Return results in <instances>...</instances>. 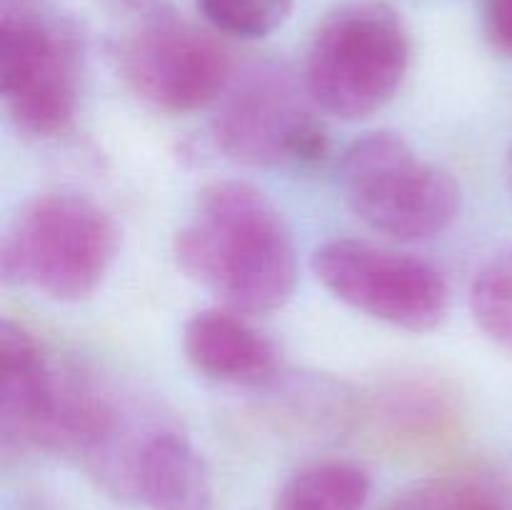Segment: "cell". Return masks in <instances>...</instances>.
I'll return each mask as SVG.
<instances>
[{
	"instance_id": "obj_1",
	"label": "cell",
	"mask_w": 512,
	"mask_h": 510,
	"mask_svg": "<svg viewBox=\"0 0 512 510\" xmlns=\"http://www.w3.org/2000/svg\"><path fill=\"white\" fill-rule=\"evenodd\" d=\"M178 268L218 295L225 308L265 315L298 285V250L273 200L245 180L205 185L193 218L175 233Z\"/></svg>"
},
{
	"instance_id": "obj_3",
	"label": "cell",
	"mask_w": 512,
	"mask_h": 510,
	"mask_svg": "<svg viewBox=\"0 0 512 510\" xmlns=\"http://www.w3.org/2000/svg\"><path fill=\"white\" fill-rule=\"evenodd\" d=\"M408 65L410 35L403 18L383 0H355L318 25L303 85L323 113L360 120L395 98Z\"/></svg>"
},
{
	"instance_id": "obj_15",
	"label": "cell",
	"mask_w": 512,
	"mask_h": 510,
	"mask_svg": "<svg viewBox=\"0 0 512 510\" xmlns=\"http://www.w3.org/2000/svg\"><path fill=\"white\" fill-rule=\"evenodd\" d=\"M468 300L485 338L512 353V243L495 250L480 265Z\"/></svg>"
},
{
	"instance_id": "obj_18",
	"label": "cell",
	"mask_w": 512,
	"mask_h": 510,
	"mask_svg": "<svg viewBox=\"0 0 512 510\" xmlns=\"http://www.w3.org/2000/svg\"><path fill=\"white\" fill-rule=\"evenodd\" d=\"M105 3H108L115 13L130 18V25L148 23V20L175 13V10L170 8L168 0H105Z\"/></svg>"
},
{
	"instance_id": "obj_9",
	"label": "cell",
	"mask_w": 512,
	"mask_h": 510,
	"mask_svg": "<svg viewBox=\"0 0 512 510\" xmlns=\"http://www.w3.org/2000/svg\"><path fill=\"white\" fill-rule=\"evenodd\" d=\"M68 363L55 360L23 325L0 323V440L5 450H60Z\"/></svg>"
},
{
	"instance_id": "obj_17",
	"label": "cell",
	"mask_w": 512,
	"mask_h": 510,
	"mask_svg": "<svg viewBox=\"0 0 512 510\" xmlns=\"http://www.w3.org/2000/svg\"><path fill=\"white\" fill-rule=\"evenodd\" d=\"M483 28L495 53L512 58V0H488Z\"/></svg>"
},
{
	"instance_id": "obj_8",
	"label": "cell",
	"mask_w": 512,
	"mask_h": 510,
	"mask_svg": "<svg viewBox=\"0 0 512 510\" xmlns=\"http://www.w3.org/2000/svg\"><path fill=\"white\" fill-rule=\"evenodd\" d=\"M120 78L160 113H198L233 83V60L213 35L175 13L130 25L113 50Z\"/></svg>"
},
{
	"instance_id": "obj_16",
	"label": "cell",
	"mask_w": 512,
	"mask_h": 510,
	"mask_svg": "<svg viewBox=\"0 0 512 510\" xmlns=\"http://www.w3.org/2000/svg\"><path fill=\"white\" fill-rule=\"evenodd\" d=\"M295 0H195L215 30L240 40H258L278 30Z\"/></svg>"
},
{
	"instance_id": "obj_6",
	"label": "cell",
	"mask_w": 512,
	"mask_h": 510,
	"mask_svg": "<svg viewBox=\"0 0 512 510\" xmlns=\"http://www.w3.org/2000/svg\"><path fill=\"white\" fill-rule=\"evenodd\" d=\"M305 85L280 65H255L228 85L210 123L220 153L248 168L315 163L328 135Z\"/></svg>"
},
{
	"instance_id": "obj_5",
	"label": "cell",
	"mask_w": 512,
	"mask_h": 510,
	"mask_svg": "<svg viewBox=\"0 0 512 510\" xmlns=\"http://www.w3.org/2000/svg\"><path fill=\"white\" fill-rule=\"evenodd\" d=\"M340 188L368 228L405 243L445 233L460 213L453 173L420 158L393 130H375L345 150Z\"/></svg>"
},
{
	"instance_id": "obj_10",
	"label": "cell",
	"mask_w": 512,
	"mask_h": 510,
	"mask_svg": "<svg viewBox=\"0 0 512 510\" xmlns=\"http://www.w3.org/2000/svg\"><path fill=\"white\" fill-rule=\"evenodd\" d=\"M183 350L200 375L218 383L263 388L283 370L275 340L230 308H208L183 325Z\"/></svg>"
},
{
	"instance_id": "obj_4",
	"label": "cell",
	"mask_w": 512,
	"mask_h": 510,
	"mask_svg": "<svg viewBox=\"0 0 512 510\" xmlns=\"http://www.w3.org/2000/svg\"><path fill=\"white\" fill-rule=\"evenodd\" d=\"M83 43L43 0H0V95L33 138H58L78 113Z\"/></svg>"
},
{
	"instance_id": "obj_7",
	"label": "cell",
	"mask_w": 512,
	"mask_h": 510,
	"mask_svg": "<svg viewBox=\"0 0 512 510\" xmlns=\"http://www.w3.org/2000/svg\"><path fill=\"white\" fill-rule=\"evenodd\" d=\"M310 268L340 303L393 328L430 333L448 315V280L433 263L410 253L338 238L315 250Z\"/></svg>"
},
{
	"instance_id": "obj_11",
	"label": "cell",
	"mask_w": 512,
	"mask_h": 510,
	"mask_svg": "<svg viewBox=\"0 0 512 510\" xmlns=\"http://www.w3.org/2000/svg\"><path fill=\"white\" fill-rule=\"evenodd\" d=\"M135 500L148 510H213L208 465L173 420H163L140 453Z\"/></svg>"
},
{
	"instance_id": "obj_2",
	"label": "cell",
	"mask_w": 512,
	"mask_h": 510,
	"mask_svg": "<svg viewBox=\"0 0 512 510\" xmlns=\"http://www.w3.org/2000/svg\"><path fill=\"white\" fill-rule=\"evenodd\" d=\"M120 248L113 215L78 193H45L25 205L0 243L5 285H28L60 303L90 298Z\"/></svg>"
},
{
	"instance_id": "obj_19",
	"label": "cell",
	"mask_w": 512,
	"mask_h": 510,
	"mask_svg": "<svg viewBox=\"0 0 512 510\" xmlns=\"http://www.w3.org/2000/svg\"><path fill=\"white\" fill-rule=\"evenodd\" d=\"M505 180H508V188L512 193V143L508 148V158H505Z\"/></svg>"
},
{
	"instance_id": "obj_13",
	"label": "cell",
	"mask_w": 512,
	"mask_h": 510,
	"mask_svg": "<svg viewBox=\"0 0 512 510\" xmlns=\"http://www.w3.org/2000/svg\"><path fill=\"white\" fill-rule=\"evenodd\" d=\"M383 510H512V478L490 468L448 470L408 485Z\"/></svg>"
},
{
	"instance_id": "obj_12",
	"label": "cell",
	"mask_w": 512,
	"mask_h": 510,
	"mask_svg": "<svg viewBox=\"0 0 512 510\" xmlns=\"http://www.w3.org/2000/svg\"><path fill=\"white\" fill-rule=\"evenodd\" d=\"M375 430L400 445H433L453 435L460 408L443 383L408 378L390 383L373 395L368 408Z\"/></svg>"
},
{
	"instance_id": "obj_14",
	"label": "cell",
	"mask_w": 512,
	"mask_h": 510,
	"mask_svg": "<svg viewBox=\"0 0 512 510\" xmlns=\"http://www.w3.org/2000/svg\"><path fill=\"white\" fill-rule=\"evenodd\" d=\"M370 490L373 480L358 463L315 460L280 485L273 510H363Z\"/></svg>"
}]
</instances>
